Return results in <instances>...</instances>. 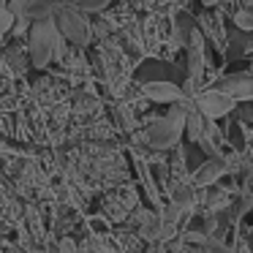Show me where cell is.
Instances as JSON below:
<instances>
[{
  "label": "cell",
  "instance_id": "obj_8",
  "mask_svg": "<svg viewBox=\"0 0 253 253\" xmlns=\"http://www.w3.org/2000/svg\"><path fill=\"white\" fill-rule=\"evenodd\" d=\"M142 93L153 104H180V101H185V93L171 82H147L142 87Z\"/></svg>",
  "mask_w": 253,
  "mask_h": 253
},
{
  "label": "cell",
  "instance_id": "obj_6",
  "mask_svg": "<svg viewBox=\"0 0 253 253\" xmlns=\"http://www.w3.org/2000/svg\"><path fill=\"white\" fill-rule=\"evenodd\" d=\"M215 90L226 93L234 101H253V74H234L215 84Z\"/></svg>",
  "mask_w": 253,
  "mask_h": 253
},
{
  "label": "cell",
  "instance_id": "obj_9",
  "mask_svg": "<svg viewBox=\"0 0 253 253\" xmlns=\"http://www.w3.org/2000/svg\"><path fill=\"white\" fill-rule=\"evenodd\" d=\"M191 79L196 82L199 74H202V63H204V46H202V36L191 33Z\"/></svg>",
  "mask_w": 253,
  "mask_h": 253
},
{
  "label": "cell",
  "instance_id": "obj_3",
  "mask_svg": "<svg viewBox=\"0 0 253 253\" xmlns=\"http://www.w3.org/2000/svg\"><path fill=\"white\" fill-rule=\"evenodd\" d=\"M180 136H182V126L171 123L166 115L150 120L147 123V131H144V139H147V144L153 150H171V147H177Z\"/></svg>",
  "mask_w": 253,
  "mask_h": 253
},
{
  "label": "cell",
  "instance_id": "obj_11",
  "mask_svg": "<svg viewBox=\"0 0 253 253\" xmlns=\"http://www.w3.org/2000/svg\"><path fill=\"white\" fill-rule=\"evenodd\" d=\"M109 3L112 0H74V6H77L79 11H104Z\"/></svg>",
  "mask_w": 253,
  "mask_h": 253
},
{
  "label": "cell",
  "instance_id": "obj_5",
  "mask_svg": "<svg viewBox=\"0 0 253 253\" xmlns=\"http://www.w3.org/2000/svg\"><path fill=\"white\" fill-rule=\"evenodd\" d=\"M8 8L14 17H22L28 22H44V19H52L57 11L55 0H11Z\"/></svg>",
  "mask_w": 253,
  "mask_h": 253
},
{
  "label": "cell",
  "instance_id": "obj_16",
  "mask_svg": "<svg viewBox=\"0 0 253 253\" xmlns=\"http://www.w3.org/2000/svg\"><path fill=\"white\" fill-rule=\"evenodd\" d=\"M66 6H74V0H68V3H66Z\"/></svg>",
  "mask_w": 253,
  "mask_h": 253
},
{
  "label": "cell",
  "instance_id": "obj_10",
  "mask_svg": "<svg viewBox=\"0 0 253 253\" xmlns=\"http://www.w3.org/2000/svg\"><path fill=\"white\" fill-rule=\"evenodd\" d=\"M234 25L240 30H253V6H242L234 14Z\"/></svg>",
  "mask_w": 253,
  "mask_h": 253
},
{
  "label": "cell",
  "instance_id": "obj_12",
  "mask_svg": "<svg viewBox=\"0 0 253 253\" xmlns=\"http://www.w3.org/2000/svg\"><path fill=\"white\" fill-rule=\"evenodd\" d=\"M14 25H17V17L11 14V8H0V36H6L8 30H14Z\"/></svg>",
  "mask_w": 253,
  "mask_h": 253
},
{
  "label": "cell",
  "instance_id": "obj_15",
  "mask_svg": "<svg viewBox=\"0 0 253 253\" xmlns=\"http://www.w3.org/2000/svg\"><path fill=\"white\" fill-rule=\"evenodd\" d=\"M242 3H245V6H253V0H242Z\"/></svg>",
  "mask_w": 253,
  "mask_h": 253
},
{
  "label": "cell",
  "instance_id": "obj_14",
  "mask_svg": "<svg viewBox=\"0 0 253 253\" xmlns=\"http://www.w3.org/2000/svg\"><path fill=\"white\" fill-rule=\"evenodd\" d=\"M8 6V0H0V8H6Z\"/></svg>",
  "mask_w": 253,
  "mask_h": 253
},
{
  "label": "cell",
  "instance_id": "obj_4",
  "mask_svg": "<svg viewBox=\"0 0 253 253\" xmlns=\"http://www.w3.org/2000/svg\"><path fill=\"white\" fill-rule=\"evenodd\" d=\"M193 104H196L199 112H202L204 120H218V117H226L231 109H234L237 101L212 87V90H207V93H199Z\"/></svg>",
  "mask_w": 253,
  "mask_h": 253
},
{
  "label": "cell",
  "instance_id": "obj_2",
  "mask_svg": "<svg viewBox=\"0 0 253 253\" xmlns=\"http://www.w3.org/2000/svg\"><path fill=\"white\" fill-rule=\"evenodd\" d=\"M52 19H55V25H57L63 39L74 41V44H79V46H84L90 41V22L84 19V14L79 11V8L60 6Z\"/></svg>",
  "mask_w": 253,
  "mask_h": 253
},
{
  "label": "cell",
  "instance_id": "obj_13",
  "mask_svg": "<svg viewBox=\"0 0 253 253\" xmlns=\"http://www.w3.org/2000/svg\"><path fill=\"white\" fill-rule=\"evenodd\" d=\"M204 6H215V3H218V0H202Z\"/></svg>",
  "mask_w": 253,
  "mask_h": 253
},
{
  "label": "cell",
  "instance_id": "obj_7",
  "mask_svg": "<svg viewBox=\"0 0 253 253\" xmlns=\"http://www.w3.org/2000/svg\"><path fill=\"white\" fill-rule=\"evenodd\" d=\"M223 174H229V164H226L223 158H210L207 164H202L191 174V185L193 188H210V185H215Z\"/></svg>",
  "mask_w": 253,
  "mask_h": 253
},
{
  "label": "cell",
  "instance_id": "obj_1",
  "mask_svg": "<svg viewBox=\"0 0 253 253\" xmlns=\"http://www.w3.org/2000/svg\"><path fill=\"white\" fill-rule=\"evenodd\" d=\"M60 46V30L55 19H44L30 28V63L33 68H46L55 57V49Z\"/></svg>",
  "mask_w": 253,
  "mask_h": 253
}]
</instances>
